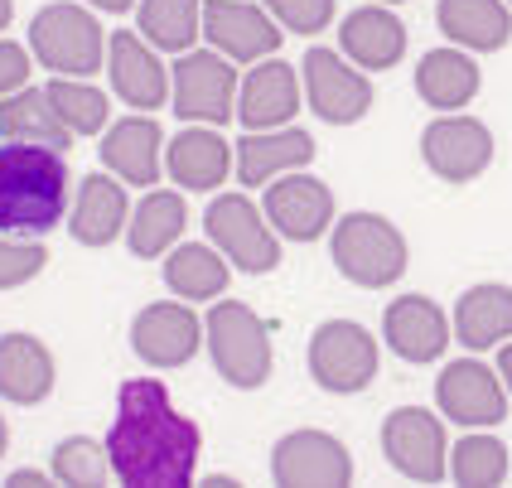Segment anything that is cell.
<instances>
[{
  "mask_svg": "<svg viewBox=\"0 0 512 488\" xmlns=\"http://www.w3.org/2000/svg\"><path fill=\"white\" fill-rule=\"evenodd\" d=\"M435 406L450 426L484 431L508 416V387L498 382V368H488L479 358H455L435 377Z\"/></svg>",
  "mask_w": 512,
  "mask_h": 488,
  "instance_id": "obj_10",
  "label": "cell"
},
{
  "mask_svg": "<svg viewBox=\"0 0 512 488\" xmlns=\"http://www.w3.org/2000/svg\"><path fill=\"white\" fill-rule=\"evenodd\" d=\"M131 223V203H126V189L116 184L112 174H87L73 194V208H68V232L83 242V247H107L116 242Z\"/></svg>",
  "mask_w": 512,
  "mask_h": 488,
  "instance_id": "obj_24",
  "label": "cell"
},
{
  "mask_svg": "<svg viewBox=\"0 0 512 488\" xmlns=\"http://www.w3.org/2000/svg\"><path fill=\"white\" fill-rule=\"evenodd\" d=\"M421 160L445 184H474L493 165V131L479 116H435L421 131Z\"/></svg>",
  "mask_w": 512,
  "mask_h": 488,
  "instance_id": "obj_13",
  "label": "cell"
},
{
  "mask_svg": "<svg viewBox=\"0 0 512 488\" xmlns=\"http://www.w3.org/2000/svg\"><path fill=\"white\" fill-rule=\"evenodd\" d=\"M382 455L411 484H440L450 474V450H445V426L426 406H397L382 421Z\"/></svg>",
  "mask_w": 512,
  "mask_h": 488,
  "instance_id": "obj_9",
  "label": "cell"
},
{
  "mask_svg": "<svg viewBox=\"0 0 512 488\" xmlns=\"http://www.w3.org/2000/svg\"><path fill=\"white\" fill-rule=\"evenodd\" d=\"M29 54L58 78H92L107 58V34L87 5L54 0L29 20Z\"/></svg>",
  "mask_w": 512,
  "mask_h": 488,
  "instance_id": "obj_5",
  "label": "cell"
},
{
  "mask_svg": "<svg viewBox=\"0 0 512 488\" xmlns=\"http://www.w3.org/2000/svg\"><path fill=\"white\" fill-rule=\"evenodd\" d=\"M203 484H208V488H232V484H237V479H228V474H208Z\"/></svg>",
  "mask_w": 512,
  "mask_h": 488,
  "instance_id": "obj_43",
  "label": "cell"
},
{
  "mask_svg": "<svg viewBox=\"0 0 512 488\" xmlns=\"http://www.w3.org/2000/svg\"><path fill=\"white\" fill-rule=\"evenodd\" d=\"M107 455H112L116 484L189 488L203 455V435L170 402V387L160 377H126L116 392Z\"/></svg>",
  "mask_w": 512,
  "mask_h": 488,
  "instance_id": "obj_1",
  "label": "cell"
},
{
  "mask_svg": "<svg viewBox=\"0 0 512 488\" xmlns=\"http://www.w3.org/2000/svg\"><path fill=\"white\" fill-rule=\"evenodd\" d=\"M300 97H305V87L295 78V68L281 63V58H261L252 73L237 83V121L247 131L290 126L295 112H300Z\"/></svg>",
  "mask_w": 512,
  "mask_h": 488,
  "instance_id": "obj_17",
  "label": "cell"
},
{
  "mask_svg": "<svg viewBox=\"0 0 512 488\" xmlns=\"http://www.w3.org/2000/svg\"><path fill=\"white\" fill-rule=\"evenodd\" d=\"M10 20H15V0H0V29L10 25Z\"/></svg>",
  "mask_w": 512,
  "mask_h": 488,
  "instance_id": "obj_42",
  "label": "cell"
},
{
  "mask_svg": "<svg viewBox=\"0 0 512 488\" xmlns=\"http://www.w3.org/2000/svg\"><path fill=\"white\" fill-rule=\"evenodd\" d=\"M266 223L276 228V237H290V242H314L334 228V194L324 179L295 170L281 174L266 184V203H261Z\"/></svg>",
  "mask_w": 512,
  "mask_h": 488,
  "instance_id": "obj_14",
  "label": "cell"
},
{
  "mask_svg": "<svg viewBox=\"0 0 512 488\" xmlns=\"http://www.w3.org/2000/svg\"><path fill=\"white\" fill-rule=\"evenodd\" d=\"M44 92L54 97L58 116L68 121V131H73V136H102V126L112 121V102H107V92H102V87L78 83V78H54Z\"/></svg>",
  "mask_w": 512,
  "mask_h": 488,
  "instance_id": "obj_34",
  "label": "cell"
},
{
  "mask_svg": "<svg viewBox=\"0 0 512 488\" xmlns=\"http://www.w3.org/2000/svg\"><path fill=\"white\" fill-rule=\"evenodd\" d=\"M54 353L34 334H0V397L15 406H39L54 392Z\"/></svg>",
  "mask_w": 512,
  "mask_h": 488,
  "instance_id": "obj_23",
  "label": "cell"
},
{
  "mask_svg": "<svg viewBox=\"0 0 512 488\" xmlns=\"http://www.w3.org/2000/svg\"><path fill=\"white\" fill-rule=\"evenodd\" d=\"M382 339L401 363H435L450 348V319L430 295H397L382 310Z\"/></svg>",
  "mask_w": 512,
  "mask_h": 488,
  "instance_id": "obj_18",
  "label": "cell"
},
{
  "mask_svg": "<svg viewBox=\"0 0 512 488\" xmlns=\"http://www.w3.org/2000/svg\"><path fill=\"white\" fill-rule=\"evenodd\" d=\"M131 348L150 368H184L203 348V324L184 300H155L131 319Z\"/></svg>",
  "mask_w": 512,
  "mask_h": 488,
  "instance_id": "obj_15",
  "label": "cell"
},
{
  "mask_svg": "<svg viewBox=\"0 0 512 488\" xmlns=\"http://www.w3.org/2000/svg\"><path fill=\"white\" fill-rule=\"evenodd\" d=\"M203 339H208V358L218 377L237 387V392H256L271 382V324L256 315L242 300H218L208 319H203Z\"/></svg>",
  "mask_w": 512,
  "mask_h": 488,
  "instance_id": "obj_3",
  "label": "cell"
},
{
  "mask_svg": "<svg viewBox=\"0 0 512 488\" xmlns=\"http://www.w3.org/2000/svg\"><path fill=\"white\" fill-rule=\"evenodd\" d=\"M266 15L290 34H324L334 20V0H266Z\"/></svg>",
  "mask_w": 512,
  "mask_h": 488,
  "instance_id": "obj_37",
  "label": "cell"
},
{
  "mask_svg": "<svg viewBox=\"0 0 512 488\" xmlns=\"http://www.w3.org/2000/svg\"><path fill=\"white\" fill-rule=\"evenodd\" d=\"M271 479L281 488H348L353 455L329 431H290L271 450Z\"/></svg>",
  "mask_w": 512,
  "mask_h": 488,
  "instance_id": "obj_12",
  "label": "cell"
},
{
  "mask_svg": "<svg viewBox=\"0 0 512 488\" xmlns=\"http://www.w3.org/2000/svg\"><path fill=\"white\" fill-rule=\"evenodd\" d=\"M0 136L20 145H49V150H63V155L78 141L44 87H20V92L0 97Z\"/></svg>",
  "mask_w": 512,
  "mask_h": 488,
  "instance_id": "obj_26",
  "label": "cell"
},
{
  "mask_svg": "<svg viewBox=\"0 0 512 488\" xmlns=\"http://www.w3.org/2000/svg\"><path fill=\"white\" fill-rule=\"evenodd\" d=\"M203 34V0H141V39L165 54H189Z\"/></svg>",
  "mask_w": 512,
  "mask_h": 488,
  "instance_id": "obj_32",
  "label": "cell"
},
{
  "mask_svg": "<svg viewBox=\"0 0 512 488\" xmlns=\"http://www.w3.org/2000/svg\"><path fill=\"white\" fill-rule=\"evenodd\" d=\"M450 479L459 488H498L508 484V445L488 431H469L450 450Z\"/></svg>",
  "mask_w": 512,
  "mask_h": 488,
  "instance_id": "obj_33",
  "label": "cell"
},
{
  "mask_svg": "<svg viewBox=\"0 0 512 488\" xmlns=\"http://www.w3.org/2000/svg\"><path fill=\"white\" fill-rule=\"evenodd\" d=\"M5 484H10V488H49V484H54V474H39V469H15Z\"/></svg>",
  "mask_w": 512,
  "mask_h": 488,
  "instance_id": "obj_39",
  "label": "cell"
},
{
  "mask_svg": "<svg viewBox=\"0 0 512 488\" xmlns=\"http://www.w3.org/2000/svg\"><path fill=\"white\" fill-rule=\"evenodd\" d=\"M455 339L474 353L498 348L512 339V286L484 281V286H469L455 305Z\"/></svg>",
  "mask_w": 512,
  "mask_h": 488,
  "instance_id": "obj_28",
  "label": "cell"
},
{
  "mask_svg": "<svg viewBox=\"0 0 512 488\" xmlns=\"http://www.w3.org/2000/svg\"><path fill=\"white\" fill-rule=\"evenodd\" d=\"M498 382L508 387V397H512V339L498 348Z\"/></svg>",
  "mask_w": 512,
  "mask_h": 488,
  "instance_id": "obj_40",
  "label": "cell"
},
{
  "mask_svg": "<svg viewBox=\"0 0 512 488\" xmlns=\"http://www.w3.org/2000/svg\"><path fill=\"white\" fill-rule=\"evenodd\" d=\"M112 479V455L102 440L92 435H73L54 450V484L68 488H102Z\"/></svg>",
  "mask_w": 512,
  "mask_h": 488,
  "instance_id": "obj_35",
  "label": "cell"
},
{
  "mask_svg": "<svg viewBox=\"0 0 512 488\" xmlns=\"http://www.w3.org/2000/svg\"><path fill=\"white\" fill-rule=\"evenodd\" d=\"M165 170L174 174L179 189L189 194H208V189H223V179L232 170V145L213 131V126H189L179 131L165 150Z\"/></svg>",
  "mask_w": 512,
  "mask_h": 488,
  "instance_id": "obj_25",
  "label": "cell"
},
{
  "mask_svg": "<svg viewBox=\"0 0 512 488\" xmlns=\"http://www.w3.org/2000/svg\"><path fill=\"white\" fill-rule=\"evenodd\" d=\"M237 155V179L247 189H261L281 174L305 170L314 160V136L300 126H276V131H247L242 141L232 145Z\"/></svg>",
  "mask_w": 512,
  "mask_h": 488,
  "instance_id": "obj_20",
  "label": "cell"
},
{
  "mask_svg": "<svg viewBox=\"0 0 512 488\" xmlns=\"http://www.w3.org/2000/svg\"><path fill=\"white\" fill-rule=\"evenodd\" d=\"M310 377L334 397H353V392L372 387L377 339L358 319H324L310 334Z\"/></svg>",
  "mask_w": 512,
  "mask_h": 488,
  "instance_id": "obj_7",
  "label": "cell"
},
{
  "mask_svg": "<svg viewBox=\"0 0 512 488\" xmlns=\"http://www.w3.org/2000/svg\"><path fill=\"white\" fill-rule=\"evenodd\" d=\"M102 165L126 184H155L165 170V136L155 116H121L102 136Z\"/></svg>",
  "mask_w": 512,
  "mask_h": 488,
  "instance_id": "obj_22",
  "label": "cell"
},
{
  "mask_svg": "<svg viewBox=\"0 0 512 488\" xmlns=\"http://www.w3.org/2000/svg\"><path fill=\"white\" fill-rule=\"evenodd\" d=\"M329 257L343 271V281L363 290H382L401 281L406 271V237L392 218L382 213H343L334 223V237H329Z\"/></svg>",
  "mask_w": 512,
  "mask_h": 488,
  "instance_id": "obj_4",
  "label": "cell"
},
{
  "mask_svg": "<svg viewBox=\"0 0 512 488\" xmlns=\"http://www.w3.org/2000/svg\"><path fill=\"white\" fill-rule=\"evenodd\" d=\"M5 445H10V426H5V416H0V455H5Z\"/></svg>",
  "mask_w": 512,
  "mask_h": 488,
  "instance_id": "obj_44",
  "label": "cell"
},
{
  "mask_svg": "<svg viewBox=\"0 0 512 488\" xmlns=\"http://www.w3.org/2000/svg\"><path fill=\"white\" fill-rule=\"evenodd\" d=\"M189 228V203L184 194H174V189H150L136 208H131V223H126V247H131V257H165L174 242H179V232Z\"/></svg>",
  "mask_w": 512,
  "mask_h": 488,
  "instance_id": "obj_29",
  "label": "cell"
},
{
  "mask_svg": "<svg viewBox=\"0 0 512 488\" xmlns=\"http://www.w3.org/2000/svg\"><path fill=\"white\" fill-rule=\"evenodd\" d=\"M435 25L450 44L474 49V54H498L512 39V15L503 0H440Z\"/></svg>",
  "mask_w": 512,
  "mask_h": 488,
  "instance_id": "obj_27",
  "label": "cell"
},
{
  "mask_svg": "<svg viewBox=\"0 0 512 488\" xmlns=\"http://www.w3.org/2000/svg\"><path fill=\"white\" fill-rule=\"evenodd\" d=\"M203 39L232 63H261L281 49V25L247 0H208L203 5Z\"/></svg>",
  "mask_w": 512,
  "mask_h": 488,
  "instance_id": "obj_16",
  "label": "cell"
},
{
  "mask_svg": "<svg viewBox=\"0 0 512 488\" xmlns=\"http://www.w3.org/2000/svg\"><path fill=\"white\" fill-rule=\"evenodd\" d=\"M107 68H112V87L121 102H131L136 112H155L170 102V73L160 54L145 44L141 34L131 29H116L107 34Z\"/></svg>",
  "mask_w": 512,
  "mask_h": 488,
  "instance_id": "obj_19",
  "label": "cell"
},
{
  "mask_svg": "<svg viewBox=\"0 0 512 488\" xmlns=\"http://www.w3.org/2000/svg\"><path fill=\"white\" fill-rule=\"evenodd\" d=\"M174 83V112L184 121H199V126H223L237 116V68L232 58H223L218 49H189L179 54L170 73Z\"/></svg>",
  "mask_w": 512,
  "mask_h": 488,
  "instance_id": "obj_8",
  "label": "cell"
},
{
  "mask_svg": "<svg viewBox=\"0 0 512 488\" xmlns=\"http://www.w3.org/2000/svg\"><path fill=\"white\" fill-rule=\"evenodd\" d=\"M300 87L310 97L314 116H324L329 126H353L372 112V78H363L353 63L334 49H319L314 44L305 63H300Z\"/></svg>",
  "mask_w": 512,
  "mask_h": 488,
  "instance_id": "obj_11",
  "label": "cell"
},
{
  "mask_svg": "<svg viewBox=\"0 0 512 488\" xmlns=\"http://www.w3.org/2000/svg\"><path fill=\"white\" fill-rule=\"evenodd\" d=\"M29 68H34V58L25 54V44L0 39V97H10V92L29 87Z\"/></svg>",
  "mask_w": 512,
  "mask_h": 488,
  "instance_id": "obj_38",
  "label": "cell"
},
{
  "mask_svg": "<svg viewBox=\"0 0 512 488\" xmlns=\"http://www.w3.org/2000/svg\"><path fill=\"white\" fill-rule=\"evenodd\" d=\"M49 266V247L34 237H0V290H15V286H29L39 271Z\"/></svg>",
  "mask_w": 512,
  "mask_h": 488,
  "instance_id": "obj_36",
  "label": "cell"
},
{
  "mask_svg": "<svg viewBox=\"0 0 512 488\" xmlns=\"http://www.w3.org/2000/svg\"><path fill=\"white\" fill-rule=\"evenodd\" d=\"M232 281V261L208 242H174L165 252V286L179 300H218Z\"/></svg>",
  "mask_w": 512,
  "mask_h": 488,
  "instance_id": "obj_31",
  "label": "cell"
},
{
  "mask_svg": "<svg viewBox=\"0 0 512 488\" xmlns=\"http://www.w3.org/2000/svg\"><path fill=\"white\" fill-rule=\"evenodd\" d=\"M87 5H97V10H107V15H121V10H131L136 0H87Z\"/></svg>",
  "mask_w": 512,
  "mask_h": 488,
  "instance_id": "obj_41",
  "label": "cell"
},
{
  "mask_svg": "<svg viewBox=\"0 0 512 488\" xmlns=\"http://www.w3.org/2000/svg\"><path fill=\"white\" fill-rule=\"evenodd\" d=\"M339 54L358 63L363 73H387L406 58V25L387 5H363L353 15H343L339 25Z\"/></svg>",
  "mask_w": 512,
  "mask_h": 488,
  "instance_id": "obj_21",
  "label": "cell"
},
{
  "mask_svg": "<svg viewBox=\"0 0 512 488\" xmlns=\"http://www.w3.org/2000/svg\"><path fill=\"white\" fill-rule=\"evenodd\" d=\"M416 92L435 112H459L479 97V63L464 49H430L416 63Z\"/></svg>",
  "mask_w": 512,
  "mask_h": 488,
  "instance_id": "obj_30",
  "label": "cell"
},
{
  "mask_svg": "<svg viewBox=\"0 0 512 488\" xmlns=\"http://www.w3.org/2000/svg\"><path fill=\"white\" fill-rule=\"evenodd\" d=\"M203 228L213 237V247L247 276H266L281 266V237L247 194H218L203 213Z\"/></svg>",
  "mask_w": 512,
  "mask_h": 488,
  "instance_id": "obj_6",
  "label": "cell"
},
{
  "mask_svg": "<svg viewBox=\"0 0 512 488\" xmlns=\"http://www.w3.org/2000/svg\"><path fill=\"white\" fill-rule=\"evenodd\" d=\"M68 155L49 145H0V232L44 237L68 213Z\"/></svg>",
  "mask_w": 512,
  "mask_h": 488,
  "instance_id": "obj_2",
  "label": "cell"
}]
</instances>
